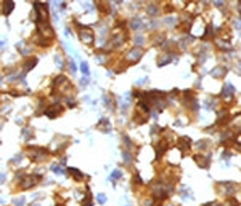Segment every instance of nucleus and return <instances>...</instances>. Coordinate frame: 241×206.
<instances>
[{"instance_id":"nucleus-1","label":"nucleus","mask_w":241,"mask_h":206,"mask_svg":"<svg viewBox=\"0 0 241 206\" xmlns=\"http://www.w3.org/2000/svg\"><path fill=\"white\" fill-rule=\"evenodd\" d=\"M75 26H77V34H79V39H80L81 43L88 44V46L94 44V41H95V34H94V30L90 26L81 25V23L76 19H75Z\"/></svg>"},{"instance_id":"nucleus-2","label":"nucleus","mask_w":241,"mask_h":206,"mask_svg":"<svg viewBox=\"0 0 241 206\" xmlns=\"http://www.w3.org/2000/svg\"><path fill=\"white\" fill-rule=\"evenodd\" d=\"M28 151L32 162H43L47 158V155H48V150L44 149V147L32 146V147H28Z\"/></svg>"},{"instance_id":"nucleus-3","label":"nucleus","mask_w":241,"mask_h":206,"mask_svg":"<svg viewBox=\"0 0 241 206\" xmlns=\"http://www.w3.org/2000/svg\"><path fill=\"white\" fill-rule=\"evenodd\" d=\"M36 30H37V36L43 37L46 40H54L55 39V33L52 30V28L50 26L48 22H39L36 23Z\"/></svg>"},{"instance_id":"nucleus-4","label":"nucleus","mask_w":241,"mask_h":206,"mask_svg":"<svg viewBox=\"0 0 241 206\" xmlns=\"http://www.w3.org/2000/svg\"><path fill=\"white\" fill-rule=\"evenodd\" d=\"M142 57H143V50L141 47H134L125 54V62L128 65H135L141 61Z\"/></svg>"},{"instance_id":"nucleus-5","label":"nucleus","mask_w":241,"mask_h":206,"mask_svg":"<svg viewBox=\"0 0 241 206\" xmlns=\"http://www.w3.org/2000/svg\"><path fill=\"white\" fill-rule=\"evenodd\" d=\"M125 40H127V33L123 29H120V30L116 29V32H113V34H112L109 44L112 47H120L125 43Z\"/></svg>"},{"instance_id":"nucleus-6","label":"nucleus","mask_w":241,"mask_h":206,"mask_svg":"<svg viewBox=\"0 0 241 206\" xmlns=\"http://www.w3.org/2000/svg\"><path fill=\"white\" fill-rule=\"evenodd\" d=\"M42 180L40 175H26L25 177L21 179V188L22 190H28V188L35 187L39 181Z\"/></svg>"},{"instance_id":"nucleus-7","label":"nucleus","mask_w":241,"mask_h":206,"mask_svg":"<svg viewBox=\"0 0 241 206\" xmlns=\"http://www.w3.org/2000/svg\"><path fill=\"white\" fill-rule=\"evenodd\" d=\"M62 111H63V107L61 105H52V106H50V107H47L46 109V111H44V114H46L48 118H57L59 114H62Z\"/></svg>"},{"instance_id":"nucleus-8","label":"nucleus","mask_w":241,"mask_h":206,"mask_svg":"<svg viewBox=\"0 0 241 206\" xmlns=\"http://www.w3.org/2000/svg\"><path fill=\"white\" fill-rule=\"evenodd\" d=\"M234 87L233 84H230V82H227V84H225V87H223L222 92H220V96H222L225 101H231L233 99V95H234Z\"/></svg>"},{"instance_id":"nucleus-9","label":"nucleus","mask_w":241,"mask_h":206,"mask_svg":"<svg viewBox=\"0 0 241 206\" xmlns=\"http://www.w3.org/2000/svg\"><path fill=\"white\" fill-rule=\"evenodd\" d=\"M190 144H192V140H190V137H187V136L179 137V140L176 142V146H178V149L181 150L182 153L189 151V150H190Z\"/></svg>"},{"instance_id":"nucleus-10","label":"nucleus","mask_w":241,"mask_h":206,"mask_svg":"<svg viewBox=\"0 0 241 206\" xmlns=\"http://www.w3.org/2000/svg\"><path fill=\"white\" fill-rule=\"evenodd\" d=\"M96 128H98L101 132H105V133H108V132L112 131V125H110L109 120L105 118V117L98 121V124H96Z\"/></svg>"},{"instance_id":"nucleus-11","label":"nucleus","mask_w":241,"mask_h":206,"mask_svg":"<svg viewBox=\"0 0 241 206\" xmlns=\"http://www.w3.org/2000/svg\"><path fill=\"white\" fill-rule=\"evenodd\" d=\"M134 121L138 124H145L148 121V113H145V111H142L141 109L137 107V111L134 113Z\"/></svg>"},{"instance_id":"nucleus-12","label":"nucleus","mask_w":241,"mask_h":206,"mask_svg":"<svg viewBox=\"0 0 241 206\" xmlns=\"http://www.w3.org/2000/svg\"><path fill=\"white\" fill-rule=\"evenodd\" d=\"M193 160H194V162L197 164L200 168H202V169L210 166V161H208V158L205 157V155L197 154V155H194V157H193Z\"/></svg>"},{"instance_id":"nucleus-13","label":"nucleus","mask_w":241,"mask_h":206,"mask_svg":"<svg viewBox=\"0 0 241 206\" xmlns=\"http://www.w3.org/2000/svg\"><path fill=\"white\" fill-rule=\"evenodd\" d=\"M0 4H2V13H3V15L8 17L11 13H13V10H14V2H4V0H3Z\"/></svg>"},{"instance_id":"nucleus-14","label":"nucleus","mask_w":241,"mask_h":206,"mask_svg":"<svg viewBox=\"0 0 241 206\" xmlns=\"http://www.w3.org/2000/svg\"><path fill=\"white\" fill-rule=\"evenodd\" d=\"M37 65V58H28L25 62H23V65H22V69H23V72L25 73H28V72H31L32 69H33L35 66Z\"/></svg>"},{"instance_id":"nucleus-15","label":"nucleus","mask_w":241,"mask_h":206,"mask_svg":"<svg viewBox=\"0 0 241 206\" xmlns=\"http://www.w3.org/2000/svg\"><path fill=\"white\" fill-rule=\"evenodd\" d=\"M67 173H69V175L72 176L75 180H77V181H80V180H83V179H84V175L79 169H76V168H67Z\"/></svg>"},{"instance_id":"nucleus-16","label":"nucleus","mask_w":241,"mask_h":206,"mask_svg":"<svg viewBox=\"0 0 241 206\" xmlns=\"http://www.w3.org/2000/svg\"><path fill=\"white\" fill-rule=\"evenodd\" d=\"M226 73H227V69H225V67H222V66H216L215 69L211 72V74H212L214 77H216V78H222Z\"/></svg>"},{"instance_id":"nucleus-17","label":"nucleus","mask_w":241,"mask_h":206,"mask_svg":"<svg viewBox=\"0 0 241 206\" xmlns=\"http://www.w3.org/2000/svg\"><path fill=\"white\" fill-rule=\"evenodd\" d=\"M17 50H18L19 52H21L22 55H28V54H31V47L29 46H26V43L25 41H21V43H17Z\"/></svg>"},{"instance_id":"nucleus-18","label":"nucleus","mask_w":241,"mask_h":206,"mask_svg":"<svg viewBox=\"0 0 241 206\" xmlns=\"http://www.w3.org/2000/svg\"><path fill=\"white\" fill-rule=\"evenodd\" d=\"M130 26L132 30H141L143 28V22L141 18H132L131 22H130Z\"/></svg>"},{"instance_id":"nucleus-19","label":"nucleus","mask_w":241,"mask_h":206,"mask_svg":"<svg viewBox=\"0 0 241 206\" xmlns=\"http://www.w3.org/2000/svg\"><path fill=\"white\" fill-rule=\"evenodd\" d=\"M65 82H67V78L63 74H59L54 78V81H52V88H59L61 84H65Z\"/></svg>"},{"instance_id":"nucleus-20","label":"nucleus","mask_w":241,"mask_h":206,"mask_svg":"<svg viewBox=\"0 0 241 206\" xmlns=\"http://www.w3.org/2000/svg\"><path fill=\"white\" fill-rule=\"evenodd\" d=\"M172 59H174V57H172V55H170V54L161 55V57L158 58V66H164V65H168Z\"/></svg>"},{"instance_id":"nucleus-21","label":"nucleus","mask_w":241,"mask_h":206,"mask_svg":"<svg viewBox=\"0 0 241 206\" xmlns=\"http://www.w3.org/2000/svg\"><path fill=\"white\" fill-rule=\"evenodd\" d=\"M21 135H22L23 139H25V142H29V140L33 137V131H32L31 128H23L21 131Z\"/></svg>"},{"instance_id":"nucleus-22","label":"nucleus","mask_w":241,"mask_h":206,"mask_svg":"<svg viewBox=\"0 0 241 206\" xmlns=\"http://www.w3.org/2000/svg\"><path fill=\"white\" fill-rule=\"evenodd\" d=\"M164 39H165V36H164L163 33L154 34V36H152V43H153L154 46H160V44H163Z\"/></svg>"},{"instance_id":"nucleus-23","label":"nucleus","mask_w":241,"mask_h":206,"mask_svg":"<svg viewBox=\"0 0 241 206\" xmlns=\"http://www.w3.org/2000/svg\"><path fill=\"white\" fill-rule=\"evenodd\" d=\"M146 11H148V15L149 17H156L158 13V7L156 4H150L148 8H146Z\"/></svg>"},{"instance_id":"nucleus-24","label":"nucleus","mask_w":241,"mask_h":206,"mask_svg":"<svg viewBox=\"0 0 241 206\" xmlns=\"http://www.w3.org/2000/svg\"><path fill=\"white\" fill-rule=\"evenodd\" d=\"M216 44H218V47H219L220 50H223V51H226V50H230V47H231L230 41H226V40H219Z\"/></svg>"},{"instance_id":"nucleus-25","label":"nucleus","mask_w":241,"mask_h":206,"mask_svg":"<svg viewBox=\"0 0 241 206\" xmlns=\"http://www.w3.org/2000/svg\"><path fill=\"white\" fill-rule=\"evenodd\" d=\"M121 155H123V160H124L125 164H131L132 162V154H131V151H128V150H124V151L121 153Z\"/></svg>"},{"instance_id":"nucleus-26","label":"nucleus","mask_w":241,"mask_h":206,"mask_svg":"<svg viewBox=\"0 0 241 206\" xmlns=\"http://www.w3.org/2000/svg\"><path fill=\"white\" fill-rule=\"evenodd\" d=\"M121 176H123L121 170H120V169H114L113 172H112V175H110V180H120Z\"/></svg>"},{"instance_id":"nucleus-27","label":"nucleus","mask_w":241,"mask_h":206,"mask_svg":"<svg viewBox=\"0 0 241 206\" xmlns=\"http://www.w3.org/2000/svg\"><path fill=\"white\" fill-rule=\"evenodd\" d=\"M51 170L54 173H57V175H63V168L59 166V165H57V164H52L51 165Z\"/></svg>"},{"instance_id":"nucleus-28","label":"nucleus","mask_w":241,"mask_h":206,"mask_svg":"<svg viewBox=\"0 0 241 206\" xmlns=\"http://www.w3.org/2000/svg\"><path fill=\"white\" fill-rule=\"evenodd\" d=\"M13 205L14 206H23L25 205V196H18V198L13 199Z\"/></svg>"},{"instance_id":"nucleus-29","label":"nucleus","mask_w":241,"mask_h":206,"mask_svg":"<svg viewBox=\"0 0 241 206\" xmlns=\"http://www.w3.org/2000/svg\"><path fill=\"white\" fill-rule=\"evenodd\" d=\"M65 102H66V106H67V107H70V109L76 106V99L73 98V96H66Z\"/></svg>"},{"instance_id":"nucleus-30","label":"nucleus","mask_w":241,"mask_h":206,"mask_svg":"<svg viewBox=\"0 0 241 206\" xmlns=\"http://www.w3.org/2000/svg\"><path fill=\"white\" fill-rule=\"evenodd\" d=\"M80 69H81V72H83V74H84V76H87V77L90 76V67H88L87 62H81Z\"/></svg>"},{"instance_id":"nucleus-31","label":"nucleus","mask_w":241,"mask_h":206,"mask_svg":"<svg viewBox=\"0 0 241 206\" xmlns=\"http://www.w3.org/2000/svg\"><path fill=\"white\" fill-rule=\"evenodd\" d=\"M214 36V30H212V26L208 25L205 28V33L202 34V39H207V37H212Z\"/></svg>"},{"instance_id":"nucleus-32","label":"nucleus","mask_w":241,"mask_h":206,"mask_svg":"<svg viewBox=\"0 0 241 206\" xmlns=\"http://www.w3.org/2000/svg\"><path fill=\"white\" fill-rule=\"evenodd\" d=\"M96 201H98L99 205H105L106 204V195L105 194H98L96 195Z\"/></svg>"},{"instance_id":"nucleus-33","label":"nucleus","mask_w":241,"mask_h":206,"mask_svg":"<svg viewBox=\"0 0 241 206\" xmlns=\"http://www.w3.org/2000/svg\"><path fill=\"white\" fill-rule=\"evenodd\" d=\"M54 62H55V65H57V67L58 69H62L63 67V62H62V59H61V57L59 55H54Z\"/></svg>"},{"instance_id":"nucleus-34","label":"nucleus","mask_w":241,"mask_h":206,"mask_svg":"<svg viewBox=\"0 0 241 206\" xmlns=\"http://www.w3.org/2000/svg\"><path fill=\"white\" fill-rule=\"evenodd\" d=\"M83 206H92V201H91V194H90V188H88V192H87L86 199H84Z\"/></svg>"},{"instance_id":"nucleus-35","label":"nucleus","mask_w":241,"mask_h":206,"mask_svg":"<svg viewBox=\"0 0 241 206\" xmlns=\"http://www.w3.org/2000/svg\"><path fill=\"white\" fill-rule=\"evenodd\" d=\"M134 40H135V47L141 46V44L143 46V43H145V39H143V36H135Z\"/></svg>"},{"instance_id":"nucleus-36","label":"nucleus","mask_w":241,"mask_h":206,"mask_svg":"<svg viewBox=\"0 0 241 206\" xmlns=\"http://www.w3.org/2000/svg\"><path fill=\"white\" fill-rule=\"evenodd\" d=\"M104 103H105V106H106L108 109L112 106V101H110V96H108V95H105L104 96Z\"/></svg>"},{"instance_id":"nucleus-37","label":"nucleus","mask_w":241,"mask_h":206,"mask_svg":"<svg viewBox=\"0 0 241 206\" xmlns=\"http://www.w3.org/2000/svg\"><path fill=\"white\" fill-rule=\"evenodd\" d=\"M134 183L135 184H143V180L141 179L139 173H135V177H134Z\"/></svg>"},{"instance_id":"nucleus-38","label":"nucleus","mask_w":241,"mask_h":206,"mask_svg":"<svg viewBox=\"0 0 241 206\" xmlns=\"http://www.w3.org/2000/svg\"><path fill=\"white\" fill-rule=\"evenodd\" d=\"M21 160H22V154L19 153V154H17L15 157H14L13 160L10 161V162H13V164H18V161H21Z\"/></svg>"},{"instance_id":"nucleus-39","label":"nucleus","mask_w":241,"mask_h":206,"mask_svg":"<svg viewBox=\"0 0 241 206\" xmlns=\"http://www.w3.org/2000/svg\"><path fill=\"white\" fill-rule=\"evenodd\" d=\"M69 67H70V72L76 73V63H75V61H73V59L69 61Z\"/></svg>"},{"instance_id":"nucleus-40","label":"nucleus","mask_w":241,"mask_h":206,"mask_svg":"<svg viewBox=\"0 0 241 206\" xmlns=\"http://www.w3.org/2000/svg\"><path fill=\"white\" fill-rule=\"evenodd\" d=\"M88 82H90V78H88L87 76H84V77L80 80V84H81V87H86V85H88Z\"/></svg>"},{"instance_id":"nucleus-41","label":"nucleus","mask_w":241,"mask_h":206,"mask_svg":"<svg viewBox=\"0 0 241 206\" xmlns=\"http://www.w3.org/2000/svg\"><path fill=\"white\" fill-rule=\"evenodd\" d=\"M124 144L128 147V149H131V147H132V142L128 139V136H124Z\"/></svg>"},{"instance_id":"nucleus-42","label":"nucleus","mask_w":241,"mask_h":206,"mask_svg":"<svg viewBox=\"0 0 241 206\" xmlns=\"http://www.w3.org/2000/svg\"><path fill=\"white\" fill-rule=\"evenodd\" d=\"M214 101H211V99H207L205 101V106H207V109H212V106H214Z\"/></svg>"},{"instance_id":"nucleus-43","label":"nucleus","mask_w":241,"mask_h":206,"mask_svg":"<svg viewBox=\"0 0 241 206\" xmlns=\"http://www.w3.org/2000/svg\"><path fill=\"white\" fill-rule=\"evenodd\" d=\"M202 206H222L219 204V202H216V201H212V202H208V204H204Z\"/></svg>"},{"instance_id":"nucleus-44","label":"nucleus","mask_w":241,"mask_h":206,"mask_svg":"<svg viewBox=\"0 0 241 206\" xmlns=\"http://www.w3.org/2000/svg\"><path fill=\"white\" fill-rule=\"evenodd\" d=\"M234 26H236L239 30H241V19H236V21H234Z\"/></svg>"},{"instance_id":"nucleus-45","label":"nucleus","mask_w":241,"mask_h":206,"mask_svg":"<svg viewBox=\"0 0 241 206\" xmlns=\"http://www.w3.org/2000/svg\"><path fill=\"white\" fill-rule=\"evenodd\" d=\"M146 81H148V77H143V78H141V80H138L137 84L139 85V84H143V82H146Z\"/></svg>"},{"instance_id":"nucleus-46","label":"nucleus","mask_w":241,"mask_h":206,"mask_svg":"<svg viewBox=\"0 0 241 206\" xmlns=\"http://www.w3.org/2000/svg\"><path fill=\"white\" fill-rule=\"evenodd\" d=\"M214 4H215L216 7H222V6L225 4V3H223V2H214Z\"/></svg>"},{"instance_id":"nucleus-47","label":"nucleus","mask_w":241,"mask_h":206,"mask_svg":"<svg viewBox=\"0 0 241 206\" xmlns=\"http://www.w3.org/2000/svg\"><path fill=\"white\" fill-rule=\"evenodd\" d=\"M174 18H168V19H165V22L167 23H170V25H172V23H174V21H172Z\"/></svg>"},{"instance_id":"nucleus-48","label":"nucleus","mask_w":241,"mask_h":206,"mask_svg":"<svg viewBox=\"0 0 241 206\" xmlns=\"http://www.w3.org/2000/svg\"><path fill=\"white\" fill-rule=\"evenodd\" d=\"M4 181H6V175H4V173H2V183H4Z\"/></svg>"},{"instance_id":"nucleus-49","label":"nucleus","mask_w":241,"mask_h":206,"mask_svg":"<svg viewBox=\"0 0 241 206\" xmlns=\"http://www.w3.org/2000/svg\"><path fill=\"white\" fill-rule=\"evenodd\" d=\"M31 206H40V205H37V204H35V205H31Z\"/></svg>"},{"instance_id":"nucleus-50","label":"nucleus","mask_w":241,"mask_h":206,"mask_svg":"<svg viewBox=\"0 0 241 206\" xmlns=\"http://www.w3.org/2000/svg\"><path fill=\"white\" fill-rule=\"evenodd\" d=\"M58 206H62V205H58Z\"/></svg>"},{"instance_id":"nucleus-51","label":"nucleus","mask_w":241,"mask_h":206,"mask_svg":"<svg viewBox=\"0 0 241 206\" xmlns=\"http://www.w3.org/2000/svg\"><path fill=\"white\" fill-rule=\"evenodd\" d=\"M125 206H128V205H125Z\"/></svg>"},{"instance_id":"nucleus-52","label":"nucleus","mask_w":241,"mask_h":206,"mask_svg":"<svg viewBox=\"0 0 241 206\" xmlns=\"http://www.w3.org/2000/svg\"><path fill=\"white\" fill-rule=\"evenodd\" d=\"M158 206H160V205H158Z\"/></svg>"}]
</instances>
